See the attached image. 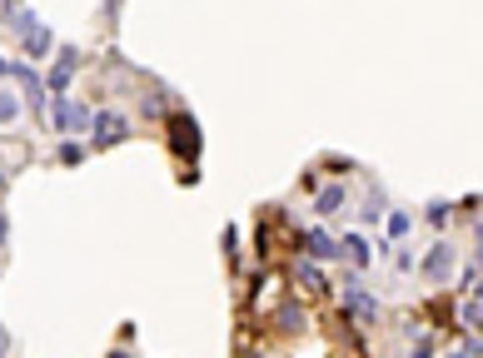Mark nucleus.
<instances>
[{
    "mask_svg": "<svg viewBox=\"0 0 483 358\" xmlns=\"http://www.w3.org/2000/svg\"><path fill=\"white\" fill-rule=\"evenodd\" d=\"M344 298H349V309H354L359 319H373V314H379V304H373V298H369L359 284H349V289H344Z\"/></svg>",
    "mask_w": 483,
    "mask_h": 358,
    "instance_id": "39448f33",
    "label": "nucleus"
},
{
    "mask_svg": "<svg viewBox=\"0 0 483 358\" xmlns=\"http://www.w3.org/2000/svg\"><path fill=\"white\" fill-rule=\"evenodd\" d=\"M304 244H309V254H319V259H339V244H334L329 234H319V229H309Z\"/></svg>",
    "mask_w": 483,
    "mask_h": 358,
    "instance_id": "423d86ee",
    "label": "nucleus"
},
{
    "mask_svg": "<svg viewBox=\"0 0 483 358\" xmlns=\"http://www.w3.org/2000/svg\"><path fill=\"white\" fill-rule=\"evenodd\" d=\"M55 125H60V130H85V125H90V110L60 95V100H55Z\"/></svg>",
    "mask_w": 483,
    "mask_h": 358,
    "instance_id": "7ed1b4c3",
    "label": "nucleus"
},
{
    "mask_svg": "<svg viewBox=\"0 0 483 358\" xmlns=\"http://www.w3.org/2000/svg\"><path fill=\"white\" fill-rule=\"evenodd\" d=\"M339 249H344V254H354V264H359V269L369 264V244H364V239H359V234H349V239H344V244H339Z\"/></svg>",
    "mask_w": 483,
    "mask_h": 358,
    "instance_id": "9d476101",
    "label": "nucleus"
},
{
    "mask_svg": "<svg viewBox=\"0 0 483 358\" xmlns=\"http://www.w3.org/2000/svg\"><path fill=\"white\" fill-rule=\"evenodd\" d=\"M0 358H6V329H0Z\"/></svg>",
    "mask_w": 483,
    "mask_h": 358,
    "instance_id": "a211bd4d",
    "label": "nucleus"
},
{
    "mask_svg": "<svg viewBox=\"0 0 483 358\" xmlns=\"http://www.w3.org/2000/svg\"><path fill=\"white\" fill-rule=\"evenodd\" d=\"M115 358H130V353H115Z\"/></svg>",
    "mask_w": 483,
    "mask_h": 358,
    "instance_id": "412c9836",
    "label": "nucleus"
},
{
    "mask_svg": "<svg viewBox=\"0 0 483 358\" xmlns=\"http://www.w3.org/2000/svg\"><path fill=\"white\" fill-rule=\"evenodd\" d=\"M279 324L294 333V329H304V314H299V304H284V314H279Z\"/></svg>",
    "mask_w": 483,
    "mask_h": 358,
    "instance_id": "f8f14e48",
    "label": "nucleus"
},
{
    "mask_svg": "<svg viewBox=\"0 0 483 358\" xmlns=\"http://www.w3.org/2000/svg\"><path fill=\"white\" fill-rule=\"evenodd\" d=\"M15 80L25 85V95H30V105L40 110V105H45V90H40V80H35V70H30V65H15Z\"/></svg>",
    "mask_w": 483,
    "mask_h": 358,
    "instance_id": "0eeeda50",
    "label": "nucleus"
},
{
    "mask_svg": "<svg viewBox=\"0 0 483 358\" xmlns=\"http://www.w3.org/2000/svg\"><path fill=\"white\" fill-rule=\"evenodd\" d=\"M409 224H413L409 214H389V234H394V239H404V234H409Z\"/></svg>",
    "mask_w": 483,
    "mask_h": 358,
    "instance_id": "4468645a",
    "label": "nucleus"
},
{
    "mask_svg": "<svg viewBox=\"0 0 483 358\" xmlns=\"http://www.w3.org/2000/svg\"><path fill=\"white\" fill-rule=\"evenodd\" d=\"M25 50H30V55H45V50H50V30H45V25H25Z\"/></svg>",
    "mask_w": 483,
    "mask_h": 358,
    "instance_id": "6e6552de",
    "label": "nucleus"
},
{
    "mask_svg": "<svg viewBox=\"0 0 483 358\" xmlns=\"http://www.w3.org/2000/svg\"><path fill=\"white\" fill-rule=\"evenodd\" d=\"M11 119H15V95L0 90V125H11Z\"/></svg>",
    "mask_w": 483,
    "mask_h": 358,
    "instance_id": "ddd939ff",
    "label": "nucleus"
},
{
    "mask_svg": "<svg viewBox=\"0 0 483 358\" xmlns=\"http://www.w3.org/2000/svg\"><path fill=\"white\" fill-rule=\"evenodd\" d=\"M458 358H463V353H458Z\"/></svg>",
    "mask_w": 483,
    "mask_h": 358,
    "instance_id": "5701e85b",
    "label": "nucleus"
},
{
    "mask_svg": "<svg viewBox=\"0 0 483 358\" xmlns=\"http://www.w3.org/2000/svg\"><path fill=\"white\" fill-rule=\"evenodd\" d=\"M339 204H344V190H339V185H329L324 194H319V214H329V209H339Z\"/></svg>",
    "mask_w": 483,
    "mask_h": 358,
    "instance_id": "9b49d317",
    "label": "nucleus"
},
{
    "mask_svg": "<svg viewBox=\"0 0 483 358\" xmlns=\"http://www.w3.org/2000/svg\"><path fill=\"white\" fill-rule=\"evenodd\" d=\"M463 324H478V298H463Z\"/></svg>",
    "mask_w": 483,
    "mask_h": 358,
    "instance_id": "dca6fc26",
    "label": "nucleus"
},
{
    "mask_svg": "<svg viewBox=\"0 0 483 358\" xmlns=\"http://www.w3.org/2000/svg\"><path fill=\"white\" fill-rule=\"evenodd\" d=\"M70 75H75V50H65V55H60V65H55V75H50V85L65 90V85H70Z\"/></svg>",
    "mask_w": 483,
    "mask_h": 358,
    "instance_id": "1a4fd4ad",
    "label": "nucleus"
},
{
    "mask_svg": "<svg viewBox=\"0 0 483 358\" xmlns=\"http://www.w3.org/2000/svg\"><path fill=\"white\" fill-rule=\"evenodd\" d=\"M0 75H11V65H6V60H0Z\"/></svg>",
    "mask_w": 483,
    "mask_h": 358,
    "instance_id": "aec40b11",
    "label": "nucleus"
},
{
    "mask_svg": "<svg viewBox=\"0 0 483 358\" xmlns=\"http://www.w3.org/2000/svg\"><path fill=\"white\" fill-rule=\"evenodd\" d=\"M0 244H6V219H0Z\"/></svg>",
    "mask_w": 483,
    "mask_h": 358,
    "instance_id": "6ab92c4d",
    "label": "nucleus"
},
{
    "mask_svg": "<svg viewBox=\"0 0 483 358\" xmlns=\"http://www.w3.org/2000/svg\"><path fill=\"white\" fill-rule=\"evenodd\" d=\"M60 159L65 164H80V145H60Z\"/></svg>",
    "mask_w": 483,
    "mask_h": 358,
    "instance_id": "f3484780",
    "label": "nucleus"
},
{
    "mask_svg": "<svg viewBox=\"0 0 483 358\" xmlns=\"http://www.w3.org/2000/svg\"><path fill=\"white\" fill-rule=\"evenodd\" d=\"M423 274L434 279V284H444V279L454 274V249H449V244H434V249H428V259H423Z\"/></svg>",
    "mask_w": 483,
    "mask_h": 358,
    "instance_id": "20e7f679",
    "label": "nucleus"
},
{
    "mask_svg": "<svg viewBox=\"0 0 483 358\" xmlns=\"http://www.w3.org/2000/svg\"><path fill=\"white\" fill-rule=\"evenodd\" d=\"M0 185H6V174H0Z\"/></svg>",
    "mask_w": 483,
    "mask_h": 358,
    "instance_id": "4be33fe9",
    "label": "nucleus"
},
{
    "mask_svg": "<svg viewBox=\"0 0 483 358\" xmlns=\"http://www.w3.org/2000/svg\"><path fill=\"white\" fill-rule=\"evenodd\" d=\"M299 274H304V284H309V289H319V293H324V274H319V269H309V264H304Z\"/></svg>",
    "mask_w": 483,
    "mask_h": 358,
    "instance_id": "2eb2a0df",
    "label": "nucleus"
},
{
    "mask_svg": "<svg viewBox=\"0 0 483 358\" xmlns=\"http://www.w3.org/2000/svg\"><path fill=\"white\" fill-rule=\"evenodd\" d=\"M170 145H175V154H199V125L190 114H170Z\"/></svg>",
    "mask_w": 483,
    "mask_h": 358,
    "instance_id": "f257e3e1",
    "label": "nucleus"
},
{
    "mask_svg": "<svg viewBox=\"0 0 483 358\" xmlns=\"http://www.w3.org/2000/svg\"><path fill=\"white\" fill-rule=\"evenodd\" d=\"M125 130H130V125H125L120 110H100V114H95V145H120Z\"/></svg>",
    "mask_w": 483,
    "mask_h": 358,
    "instance_id": "f03ea898",
    "label": "nucleus"
}]
</instances>
